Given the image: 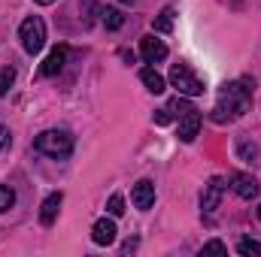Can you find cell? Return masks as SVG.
<instances>
[{
    "instance_id": "cell-1",
    "label": "cell",
    "mask_w": 261,
    "mask_h": 257,
    "mask_svg": "<svg viewBox=\"0 0 261 257\" xmlns=\"http://www.w3.org/2000/svg\"><path fill=\"white\" fill-rule=\"evenodd\" d=\"M252 88H255L252 79H237V82L222 85L219 100H216V109H213V121L225 124V121L240 118L249 109V103H252Z\"/></svg>"
},
{
    "instance_id": "cell-2",
    "label": "cell",
    "mask_w": 261,
    "mask_h": 257,
    "mask_svg": "<svg viewBox=\"0 0 261 257\" xmlns=\"http://www.w3.org/2000/svg\"><path fill=\"white\" fill-rule=\"evenodd\" d=\"M34 148L40 154H49V157H67L73 151V136L67 130H43L34 139Z\"/></svg>"
},
{
    "instance_id": "cell-3",
    "label": "cell",
    "mask_w": 261,
    "mask_h": 257,
    "mask_svg": "<svg viewBox=\"0 0 261 257\" xmlns=\"http://www.w3.org/2000/svg\"><path fill=\"white\" fill-rule=\"evenodd\" d=\"M170 85H173L182 97H197V94H203V91H206L203 79H200L189 64H182V61L170 67Z\"/></svg>"
},
{
    "instance_id": "cell-4",
    "label": "cell",
    "mask_w": 261,
    "mask_h": 257,
    "mask_svg": "<svg viewBox=\"0 0 261 257\" xmlns=\"http://www.w3.org/2000/svg\"><path fill=\"white\" fill-rule=\"evenodd\" d=\"M18 40H21V49H24L28 55L43 52V46H46V21H43L40 15L24 18L21 27H18Z\"/></svg>"
},
{
    "instance_id": "cell-5",
    "label": "cell",
    "mask_w": 261,
    "mask_h": 257,
    "mask_svg": "<svg viewBox=\"0 0 261 257\" xmlns=\"http://www.w3.org/2000/svg\"><path fill=\"white\" fill-rule=\"evenodd\" d=\"M225 188H228V185H225V179H222V176H213V179L203 185V194H200V209H203V215H210V212H216V209H219Z\"/></svg>"
},
{
    "instance_id": "cell-6",
    "label": "cell",
    "mask_w": 261,
    "mask_h": 257,
    "mask_svg": "<svg viewBox=\"0 0 261 257\" xmlns=\"http://www.w3.org/2000/svg\"><path fill=\"white\" fill-rule=\"evenodd\" d=\"M140 55H143L146 64H158V61L167 58V46L161 40H155V37H143L140 40Z\"/></svg>"
},
{
    "instance_id": "cell-7",
    "label": "cell",
    "mask_w": 261,
    "mask_h": 257,
    "mask_svg": "<svg viewBox=\"0 0 261 257\" xmlns=\"http://www.w3.org/2000/svg\"><path fill=\"white\" fill-rule=\"evenodd\" d=\"M61 203H64V194H61V191L49 194V197L43 200V206H40V224H43V227H52V224H55Z\"/></svg>"
},
{
    "instance_id": "cell-8",
    "label": "cell",
    "mask_w": 261,
    "mask_h": 257,
    "mask_svg": "<svg viewBox=\"0 0 261 257\" xmlns=\"http://www.w3.org/2000/svg\"><path fill=\"white\" fill-rule=\"evenodd\" d=\"M231 188H234L237 197H243V200H255L258 197V182L249 173H234L231 176Z\"/></svg>"
},
{
    "instance_id": "cell-9",
    "label": "cell",
    "mask_w": 261,
    "mask_h": 257,
    "mask_svg": "<svg viewBox=\"0 0 261 257\" xmlns=\"http://www.w3.org/2000/svg\"><path fill=\"white\" fill-rule=\"evenodd\" d=\"M67 55H70V49H67V46H55V49L49 52V58L43 61L40 73H43V76H58V73L64 70V64H67Z\"/></svg>"
},
{
    "instance_id": "cell-10",
    "label": "cell",
    "mask_w": 261,
    "mask_h": 257,
    "mask_svg": "<svg viewBox=\"0 0 261 257\" xmlns=\"http://www.w3.org/2000/svg\"><path fill=\"white\" fill-rule=\"evenodd\" d=\"M130 200H134L137 209H152V203H155V185L149 179H140L134 185V191H130Z\"/></svg>"
},
{
    "instance_id": "cell-11",
    "label": "cell",
    "mask_w": 261,
    "mask_h": 257,
    "mask_svg": "<svg viewBox=\"0 0 261 257\" xmlns=\"http://www.w3.org/2000/svg\"><path fill=\"white\" fill-rule=\"evenodd\" d=\"M116 221L113 218H100L94 227H91V239L97 242V245H113L116 242Z\"/></svg>"
},
{
    "instance_id": "cell-12",
    "label": "cell",
    "mask_w": 261,
    "mask_h": 257,
    "mask_svg": "<svg viewBox=\"0 0 261 257\" xmlns=\"http://www.w3.org/2000/svg\"><path fill=\"white\" fill-rule=\"evenodd\" d=\"M197 130H200V112H197V109H189V112L179 118V139H182V142H195Z\"/></svg>"
},
{
    "instance_id": "cell-13",
    "label": "cell",
    "mask_w": 261,
    "mask_h": 257,
    "mask_svg": "<svg viewBox=\"0 0 261 257\" xmlns=\"http://www.w3.org/2000/svg\"><path fill=\"white\" fill-rule=\"evenodd\" d=\"M140 79H143V85H146L152 94H164V91H167V82H164V76H161V73H155L152 67L140 70Z\"/></svg>"
},
{
    "instance_id": "cell-14",
    "label": "cell",
    "mask_w": 261,
    "mask_h": 257,
    "mask_svg": "<svg viewBox=\"0 0 261 257\" xmlns=\"http://www.w3.org/2000/svg\"><path fill=\"white\" fill-rule=\"evenodd\" d=\"M173 18H176V9H173V6H164V9H161V15L152 21L155 34H170V30H173Z\"/></svg>"
},
{
    "instance_id": "cell-15",
    "label": "cell",
    "mask_w": 261,
    "mask_h": 257,
    "mask_svg": "<svg viewBox=\"0 0 261 257\" xmlns=\"http://www.w3.org/2000/svg\"><path fill=\"white\" fill-rule=\"evenodd\" d=\"M100 21H103L110 30H119V27L125 24V15H122V9H116V6H107V9H100Z\"/></svg>"
},
{
    "instance_id": "cell-16",
    "label": "cell",
    "mask_w": 261,
    "mask_h": 257,
    "mask_svg": "<svg viewBox=\"0 0 261 257\" xmlns=\"http://www.w3.org/2000/svg\"><path fill=\"white\" fill-rule=\"evenodd\" d=\"M167 109H170V112H176V115H179V118H182V115H186V112H189V109H195V106H192V103H189V100H186V97H182V94H179V97H173V100H170V103H167Z\"/></svg>"
},
{
    "instance_id": "cell-17",
    "label": "cell",
    "mask_w": 261,
    "mask_h": 257,
    "mask_svg": "<svg viewBox=\"0 0 261 257\" xmlns=\"http://www.w3.org/2000/svg\"><path fill=\"white\" fill-rule=\"evenodd\" d=\"M107 212H110L113 218L125 215V197H122V194H113V197H110V203H107Z\"/></svg>"
},
{
    "instance_id": "cell-18",
    "label": "cell",
    "mask_w": 261,
    "mask_h": 257,
    "mask_svg": "<svg viewBox=\"0 0 261 257\" xmlns=\"http://www.w3.org/2000/svg\"><path fill=\"white\" fill-rule=\"evenodd\" d=\"M12 82H15V70H12V67H3V70H0V97L12 88Z\"/></svg>"
},
{
    "instance_id": "cell-19",
    "label": "cell",
    "mask_w": 261,
    "mask_h": 257,
    "mask_svg": "<svg viewBox=\"0 0 261 257\" xmlns=\"http://www.w3.org/2000/svg\"><path fill=\"white\" fill-rule=\"evenodd\" d=\"M12 203H15V194H12V188H6V185H0V212H6V209H12Z\"/></svg>"
},
{
    "instance_id": "cell-20",
    "label": "cell",
    "mask_w": 261,
    "mask_h": 257,
    "mask_svg": "<svg viewBox=\"0 0 261 257\" xmlns=\"http://www.w3.org/2000/svg\"><path fill=\"white\" fill-rule=\"evenodd\" d=\"M237 251H240V254H261V242H255V239H243V242H240V245H237Z\"/></svg>"
},
{
    "instance_id": "cell-21",
    "label": "cell",
    "mask_w": 261,
    "mask_h": 257,
    "mask_svg": "<svg viewBox=\"0 0 261 257\" xmlns=\"http://www.w3.org/2000/svg\"><path fill=\"white\" fill-rule=\"evenodd\" d=\"M200 254H228V245L219 242V239H213V242H206V245L200 248Z\"/></svg>"
},
{
    "instance_id": "cell-22",
    "label": "cell",
    "mask_w": 261,
    "mask_h": 257,
    "mask_svg": "<svg viewBox=\"0 0 261 257\" xmlns=\"http://www.w3.org/2000/svg\"><path fill=\"white\" fill-rule=\"evenodd\" d=\"M152 118H155V124H170V109H167V106H164V109H155Z\"/></svg>"
},
{
    "instance_id": "cell-23",
    "label": "cell",
    "mask_w": 261,
    "mask_h": 257,
    "mask_svg": "<svg viewBox=\"0 0 261 257\" xmlns=\"http://www.w3.org/2000/svg\"><path fill=\"white\" fill-rule=\"evenodd\" d=\"M9 145H12V136H9V130L0 124V148H9Z\"/></svg>"
},
{
    "instance_id": "cell-24",
    "label": "cell",
    "mask_w": 261,
    "mask_h": 257,
    "mask_svg": "<svg viewBox=\"0 0 261 257\" xmlns=\"http://www.w3.org/2000/svg\"><path fill=\"white\" fill-rule=\"evenodd\" d=\"M34 3H40V6H49V3H55V0H34Z\"/></svg>"
},
{
    "instance_id": "cell-25",
    "label": "cell",
    "mask_w": 261,
    "mask_h": 257,
    "mask_svg": "<svg viewBox=\"0 0 261 257\" xmlns=\"http://www.w3.org/2000/svg\"><path fill=\"white\" fill-rule=\"evenodd\" d=\"M119 3H134V0H119Z\"/></svg>"
},
{
    "instance_id": "cell-26",
    "label": "cell",
    "mask_w": 261,
    "mask_h": 257,
    "mask_svg": "<svg viewBox=\"0 0 261 257\" xmlns=\"http://www.w3.org/2000/svg\"><path fill=\"white\" fill-rule=\"evenodd\" d=\"M258 218H261V206H258Z\"/></svg>"
}]
</instances>
